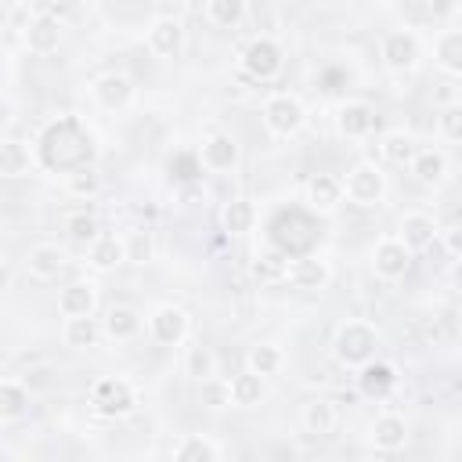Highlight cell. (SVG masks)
I'll return each instance as SVG.
<instances>
[{"label": "cell", "mask_w": 462, "mask_h": 462, "mask_svg": "<svg viewBox=\"0 0 462 462\" xmlns=\"http://www.w3.org/2000/svg\"><path fill=\"white\" fill-rule=\"evenodd\" d=\"M238 155H242V148H238L235 134H227V130L209 134V137L202 141V148H199V162H202L209 173H227V170H235V166H238Z\"/></svg>", "instance_id": "15"}, {"label": "cell", "mask_w": 462, "mask_h": 462, "mask_svg": "<svg viewBox=\"0 0 462 462\" xmlns=\"http://www.w3.org/2000/svg\"><path fill=\"white\" fill-rule=\"evenodd\" d=\"M437 130H440V137L448 144H455L462 137V105H444L437 112Z\"/></svg>", "instance_id": "41"}, {"label": "cell", "mask_w": 462, "mask_h": 462, "mask_svg": "<svg viewBox=\"0 0 462 462\" xmlns=\"http://www.w3.org/2000/svg\"><path fill=\"white\" fill-rule=\"evenodd\" d=\"M87 263L94 271H116L119 263H126V249H123V235H97L87 245Z\"/></svg>", "instance_id": "27"}, {"label": "cell", "mask_w": 462, "mask_h": 462, "mask_svg": "<svg viewBox=\"0 0 462 462\" xmlns=\"http://www.w3.org/2000/svg\"><path fill=\"white\" fill-rule=\"evenodd\" d=\"M415 148H419V137H415L411 130H390V134L383 137V144H379L383 159L393 162V166H408V159L415 155Z\"/></svg>", "instance_id": "34"}, {"label": "cell", "mask_w": 462, "mask_h": 462, "mask_svg": "<svg viewBox=\"0 0 462 462\" xmlns=\"http://www.w3.org/2000/svg\"><path fill=\"white\" fill-rule=\"evenodd\" d=\"M25 267H29L32 278L54 282V278L65 271V249H61L58 242H36V245H29V253H25Z\"/></svg>", "instance_id": "20"}, {"label": "cell", "mask_w": 462, "mask_h": 462, "mask_svg": "<svg viewBox=\"0 0 462 462\" xmlns=\"http://www.w3.org/2000/svg\"><path fill=\"white\" fill-rule=\"evenodd\" d=\"M188 332H191V318H188L184 307H177V303L152 307V314H148V336L159 346H180L188 339Z\"/></svg>", "instance_id": "8"}, {"label": "cell", "mask_w": 462, "mask_h": 462, "mask_svg": "<svg viewBox=\"0 0 462 462\" xmlns=\"http://www.w3.org/2000/svg\"><path fill=\"white\" fill-rule=\"evenodd\" d=\"M137 408V390L123 375H105L90 386V411L101 419H126Z\"/></svg>", "instance_id": "4"}, {"label": "cell", "mask_w": 462, "mask_h": 462, "mask_svg": "<svg viewBox=\"0 0 462 462\" xmlns=\"http://www.w3.org/2000/svg\"><path fill=\"white\" fill-rule=\"evenodd\" d=\"M22 43L32 51V54H54L61 47V22L54 14H32L22 29Z\"/></svg>", "instance_id": "19"}, {"label": "cell", "mask_w": 462, "mask_h": 462, "mask_svg": "<svg viewBox=\"0 0 462 462\" xmlns=\"http://www.w3.org/2000/svg\"><path fill=\"white\" fill-rule=\"evenodd\" d=\"M260 119H263V126H267L271 137H282V141H285V137H296V134L307 126V105H303L296 94L278 90V94H271V97L263 101Z\"/></svg>", "instance_id": "3"}, {"label": "cell", "mask_w": 462, "mask_h": 462, "mask_svg": "<svg viewBox=\"0 0 462 462\" xmlns=\"http://www.w3.org/2000/svg\"><path fill=\"white\" fill-rule=\"evenodd\" d=\"M368 440L375 451L383 455H393V451H404L408 448V419L397 415V411H379L368 426Z\"/></svg>", "instance_id": "14"}, {"label": "cell", "mask_w": 462, "mask_h": 462, "mask_svg": "<svg viewBox=\"0 0 462 462\" xmlns=\"http://www.w3.org/2000/svg\"><path fill=\"white\" fill-rule=\"evenodd\" d=\"M184 372H188L195 383L217 375V354H213L209 346H202V343L188 346V354H184Z\"/></svg>", "instance_id": "36"}, {"label": "cell", "mask_w": 462, "mask_h": 462, "mask_svg": "<svg viewBox=\"0 0 462 462\" xmlns=\"http://www.w3.org/2000/svg\"><path fill=\"white\" fill-rule=\"evenodd\" d=\"M300 422H303L307 433H314V437H328V433L339 426V411H336V404H332L328 397H314V401L303 404Z\"/></svg>", "instance_id": "28"}, {"label": "cell", "mask_w": 462, "mask_h": 462, "mask_svg": "<svg viewBox=\"0 0 462 462\" xmlns=\"http://www.w3.org/2000/svg\"><path fill=\"white\" fill-rule=\"evenodd\" d=\"M379 346H383V336H379V328H375L372 321H365V318H346V321H339L336 332H332V357H336L343 368H357V365L372 361V357L379 354Z\"/></svg>", "instance_id": "1"}, {"label": "cell", "mask_w": 462, "mask_h": 462, "mask_svg": "<svg viewBox=\"0 0 462 462\" xmlns=\"http://www.w3.org/2000/svg\"><path fill=\"white\" fill-rule=\"evenodd\" d=\"M227 397H231V408H256L263 401V379L242 368L238 375L227 379Z\"/></svg>", "instance_id": "31"}, {"label": "cell", "mask_w": 462, "mask_h": 462, "mask_svg": "<svg viewBox=\"0 0 462 462\" xmlns=\"http://www.w3.org/2000/svg\"><path fill=\"white\" fill-rule=\"evenodd\" d=\"M285 263H289V256H285V253L267 249V253H260V256H256L253 274H256L260 282H285Z\"/></svg>", "instance_id": "39"}, {"label": "cell", "mask_w": 462, "mask_h": 462, "mask_svg": "<svg viewBox=\"0 0 462 462\" xmlns=\"http://www.w3.org/2000/svg\"><path fill=\"white\" fill-rule=\"evenodd\" d=\"M199 404L209 408V411L227 408V404H231V397H227V379H220V375L199 379Z\"/></svg>", "instance_id": "38"}, {"label": "cell", "mask_w": 462, "mask_h": 462, "mask_svg": "<svg viewBox=\"0 0 462 462\" xmlns=\"http://www.w3.org/2000/svg\"><path fill=\"white\" fill-rule=\"evenodd\" d=\"M379 58L390 72H415L422 61V43L411 29H393L379 43Z\"/></svg>", "instance_id": "7"}, {"label": "cell", "mask_w": 462, "mask_h": 462, "mask_svg": "<svg viewBox=\"0 0 462 462\" xmlns=\"http://www.w3.org/2000/svg\"><path fill=\"white\" fill-rule=\"evenodd\" d=\"M433 61L440 65L444 76L462 72V32L458 29H440L433 40Z\"/></svg>", "instance_id": "29"}, {"label": "cell", "mask_w": 462, "mask_h": 462, "mask_svg": "<svg viewBox=\"0 0 462 462\" xmlns=\"http://www.w3.org/2000/svg\"><path fill=\"white\" fill-rule=\"evenodd\" d=\"M375 130V105L365 97H346L336 108V134L346 141H365Z\"/></svg>", "instance_id": "10"}, {"label": "cell", "mask_w": 462, "mask_h": 462, "mask_svg": "<svg viewBox=\"0 0 462 462\" xmlns=\"http://www.w3.org/2000/svg\"><path fill=\"white\" fill-rule=\"evenodd\" d=\"M408 170L422 188H440L448 180V173H451V159H448L444 148H422L419 144L415 155L408 159Z\"/></svg>", "instance_id": "17"}, {"label": "cell", "mask_w": 462, "mask_h": 462, "mask_svg": "<svg viewBox=\"0 0 462 462\" xmlns=\"http://www.w3.org/2000/svg\"><path fill=\"white\" fill-rule=\"evenodd\" d=\"M101 339H105L101 318H94V314H79V318H65L61 321V343L69 350H94Z\"/></svg>", "instance_id": "22"}, {"label": "cell", "mask_w": 462, "mask_h": 462, "mask_svg": "<svg viewBox=\"0 0 462 462\" xmlns=\"http://www.w3.org/2000/svg\"><path fill=\"white\" fill-rule=\"evenodd\" d=\"M285 282L300 292H321L328 282H332V263L318 253H303V256H292L285 263Z\"/></svg>", "instance_id": "9"}, {"label": "cell", "mask_w": 462, "mask_h": 462, "mask_svg": "<svg viewBox=\"0 0 462 462\" xmlns=\"http://www.w3.org/2000/svg\"><path fill=\"white\" fill-rule=\"evenodd\" d=\"M249 14V0H206V22L217 29H238Z\"/></svg>", "instance_id": "33"}, {"label": "cell", "mask_w": 462, "mask_h": 462, "mask_svg": "<svg viewBox=\"0 0 462 462\" xmlns=\"http://www.w3.org/2000/svg\"><path fill=\"white\" fill-rule=\"evenodd\" d=\"M303 202H307V209L318 213V217L336 213L339 202H343V180H339L336 173H314V177L303 184Z\"/></svg>", "instance_id": "16"}, {"label": "cell", "mask_w": 462, "mask_h": 462, "mask_svg": "<svg viewBox=\"0 0 462 462\" xmlns=\"http://www.w3.org/2000/svg\"><path fill=\"white\" fill-rule=\"evenodd\" d=\"M375 4H386V7H390V4H397V0H375Z\"/></svg>", "instance_id": "45"}, {"label": "cell", "mask_w": 462, "mask_h": 462, "mask_svg": "<svg viewBox=\"0 0 462 462\" xmlns=\"http://www.w3.org/2000/svg\"><path fill=\"white\" fill-rule=\"evenodd\" d=\"M238 65H242V72H245L249 79L271 83V79L282 76V69H285V51H282V43H278L274 36H253V40L242 47Z\"/></svg>", "instance_id": "5"}, {"label": "cell", "mask_w": 462, "mask_h": 462, "mask_svg": "<svg viewBox=\"0 0 462 462\" xmlns=\"http://www.w3.org/2000/svg\"><path fill=\"white\" fill-rule=\"evenodd\" d=\"M123 249H126V263H148L155 256V242L148 227H134L123 235Z\"/></svg>", "instance_id": "35"}, {"label": "cell", "mask_w": 462, "mask_h": 462, "mask_svg": "<svg viewBox=\"0 0 462 462\" xmlns=\"http://www.w3.org/2000/svg\"><path fill=\"white\" fill-rule=\"evenodd\" d=\"M411 256H415V253H411L397 235H383V238L372 245L368 263H372L375 278H383V282H401V278L411 271Z\"/></svg>", "instance_id": "6"}, {"label": "cell", "mask_w": 462, "mask_h": 462, "mask_svg": "<svg viewBox=\"0 0 462 462\" xmlns=\"http://www.w3.org/2000/svg\"><path fill=\"white\" fill-rule=\"evenodd\" d=\"M32 166H36V159H32L29 141H22V137H0V177L18 180V177H29Z\"/></svg>", "instance_id": "23"}, {"label": "cell", "mask_w": 462, "mask_h": 462, "mask_svg": "<svg viewBox=\"0 0 462 462\" xmlns=\"http://www.w3.org/2000/svg\"><path fill=\"white\" fill-rule=\"evenodd\" d=\"M339 180H343V199L354 202V206H361V209H375V206L386 202L390 180H386L383 166L372 162V159L354 162V166L346 170V177H339Z\"/></svg>", "instance_id": "2"}, {"label": "cell", "mask_w": 462, "mask_h": 462, "mask_svg": "<svg viewBox=\"0 0 462 462\" xmlns=\"http://www.w3.org/2000/svg\"><path fill=\"white\" fill-rule=\"evenodd\" d=\"M90 94H94V101L105 108V112H123V108H130V101H134V94H137V87H134V79L126 76V72H101L94 83H90Z\"/></svg>", "instance_id": "12"}, {"label": "cell", "mask_w": 462, "mask_h": 462, "mask_svg": "<svg viewBox=\"0 0 462 462\" xmlns=\"http://www.w3.org/2000/svg\"><path fill=\"white\" fill-rule=\"evenodd\" d=\"M144 47L155 58H177L180 47H184V25H180V18H173V14L152 18L148 29H144Z\"/></svg>", "instance_id": "11"}, {"label": "cell", "mask_w": 462, "mask_h": 462, "mask_svg": "<svg viewBox=\"0 0 462 462\" xmlns=\"http://www.w3.org/2000/svg\"><path fill=\"white\" fill-rule=\"evenodd\" d=\"M455 11H458V0H430V14L437 22H448Z\"/></svg>", "instance_id": "44"}, {"label": "cell", "mask_w": 462, "mask_h": 462, "mask_svg": "<svg viewBox=\"0 0 462 462\" xmlns=\"http://www.w3.org/2000/svg\"><path fill=\"white\" fill-rule=\"evenodd\" d=\"M97 310V285L94 282H69L58 292V314L61 318H79Z\"/></svg>", "instance_id": "24"}, {"label": "cell", "mask_w": 462, "mask_h": 462, "mask_svg": "<svg viewBox=\"0 0 462 462\" xmlns=\"http://www.w3.org/2000/svg\"><path fill=\"white\" fill-rule=\"evenodd\" d=\"M433 105H437V108H444V105H458V83H455V76H448L444 83L433 87Z\"/></svg>", "instance_id": "43"}, {"label": "cell", "mask_w": 462, "mask_h": 462, "mask_svg": "<svg viewBox=\"0 0 462 462\" xmlns=\"http://www.w3.org/2000/svg\"><path fill=\"white\" fill-rule=\"evenodd\" d=\"M285 350L278 346V343H271V339H260V343H253L249 350H245V368L249 372H256L260 379H271V375H282V368H285Z\"/></svg>", "instance_id": "25"}, {"label": "cell", "mask_w": 462, "mask_h": 462, "mask_svg": "<svg viewBox=\"0 0 462 462\" xmlns=\"http://www.w3.org/2000/svg\"><path fill=\"white\" fill-rule=\"evenodd\" d=\"M29 411V386L18 379H0V422H18Z\"/></svg>", "instance_id": "32"}, {"label": "cell", "mask_w": 462, "mask_h": 462, "mask_svg": "<svg viewBox=\"0 0 462 462\" xmlns=\"http://www.w3.org/2000/svg\"><path fill=\"white\" fill-rule=\"evenodd\" d=\"M141 328H144L141 314H137L134 307H126V303L108 307L105 318H101V332H105V339H112V343H130V339L141 336Z\"/></svg>", "instance_id": "21"}, {"label": "cell", "mask_w": 462, "mask_h": 462, "mask_svg": "<svg viewBox=\"0 0 462 462\" xmlns=\"http://www.w3.org/2000/svg\"><path fill=\"white\" fill-rule=\"evenodd\" d=\"M437 231H440V224H437V217L426 213V209H411V213H404V217L397 220V238H401L411 253H426L430 245H437Z\"/></svg>", "instance_id": "13"}, {"label": "cell", "mask_w": 462, "mask_h": 462, "mask_svg": "<svg viewBox=\"0 0 462 462\" xmlns=\"http://www.w3.org/2000/svg\"><path fill=\"white\" fill-rule=\"evenodd\" d=\"M65 231H69V238L76 242V245H90L97 235H101V224H97V217L94 213H72L69 220H65Z\"/></svg>", "instance_id": "37"}, {"label": "cell", "mask_w": 462, "mask_h": 462, "mask_svg": "<svg viewBox=\"0 0 462 462\" xmlns=\"http://www.w3.org/2000/svg\"><path fill=\"white\" fill-rule=\"evenodd\" d=\"M177 462H217V458H224V444H217L213 437H206V433H188V437H180L177 444H173V451H170Z\"/></svg>", "instance_id": "26"}, {"label": "cell", "mask_w": 462, "mask_h": 462, "mask_svg": "<svg viewBox=\"0 0 462 462\" xmlns=\"http://www.w3.org/2000/svg\"><path fill=\"white\" fill-rule=\"evenodd\" d=\"M357 390L365 393V397H372V401H386L390 393H393V386H397V368L390 365V361H379V357H372V361H365V365H357Z\"/></svg>", "instance_id": "18"}, {"label": "cell", "mask_w": 462, "mask_h": 462, "mask_svg": "<svg viewBox=\"0 0 462 462\" xmlns=\"http://www.w3.org/2000/svg\"><path fill=\"white\" fill-rule=\"evenodd\" d=\"M65 188H69V195H76V199H94L97 188H101V180H97L94 166H79V170L65 173Z\"/></svg>", "instance_id": "40"}, {"label": "cell", "mask_w": 462, "mask_h": 462, "mask_svg": "<svg viewBox=\"0 0 462 462\" xmlns=\"http://www.w3.org/2000/svg\"><path fill=\"white\" fill-rule=\"evenodd\" d=\"M256 220H260V213H256L253 199H231L220 209V227L227 235H249L256 227Z\"/></svg>", "instance_id": "30"}, {"label": "cell", "mask_w": 462, "mask_h": 462, "mask_svg": "<svg viewBox=\"0 0 462 462\" xmlns=\"http://www.w3.org/2000/svg\"><path fill=\"white\" fill-rule=\"evenodd\" d=\"M437 242H444L448 260H458V253H462V227H458V224L440 227V231H437Z\"/></svg>", "instance_id": "42"}]
</instances>
